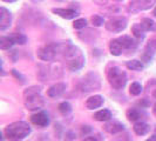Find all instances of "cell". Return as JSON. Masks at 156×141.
<instances>
[{
  "label": "cell",
  "instance_id": "cell-1",
  "mask_svg": "<svg viewBox=\"0 0 156 141\" xmlns=\"http://www.w3.org/2000/svg\"><path fill=\"white\" fill-rule=\"evenodd\" d=\"M31 126L25 121L12 122L5 128L4 134L8 141H21L31 134Z\"/></svg>",
  "mask_w": 156,
  "mask_h": 141
},
{
  "label": "cell",
  "instance_id": "cell-2",
  "mask_svg": "<svg viewBox=\"0 0 156 141\" xmlns=\"http://www.w3.org/2000/svg\"><path fill=\"white\" fill-rule=\"evenodd\" d=\"M65 58H66V61H67V67L73 72L81 70L85 66V63H86V59L82 54V52L80 51V48L73 46V45H69L66 48Z\"/></svg>",
  "mask_w": 156,
  "mask_h": 141
},
{
  "label": "cell",
  "instance_id": "cell-3",
  "mask_svg": "<svg viewBox=\"0 0 156 141\" xmlns=\"http://www.w3.org/2000/svg\"><path fill=\"white\" fill-rule=\"evenodd\" d=\"M25 106L28 110H38L45 106V99L39 87H30L23 92Z\"/></svg>",
  "mask_w": 156,
  "mask_h": 141
},
{
  "label": "cell",
  "instance_id": "cell-4",
  "mask_svg": "<svg viewBox=\"0 0 156 141\" xmlns=\"http://www.w3.org/2000/svg\"><path fill=\"white\" fill-rule=\"evenodd\" d=\"M107 78H108L110 86L115 89H121L127 84V74L125 70L119 66H114L108 70Z\"/></svg>",
  "mask_w": 156,
  "mask_h": 141
},
{
  "label": "cell",
  "instance_id": "cell-5",
  "mask_svg": "<svg viewBox=\"0 0 156 141\" xmlns=\"http://www.w3.org/2000/svg\"><path fill=\"white\" fill-rule=\"evenodd\" d=\"M100 87H101V81L96 73H88L79 84L80 91L83 93H90L94 91H98L100 89Z\"/></svg>",
  "mask_w": 156,
  "mask_h": 141
},
{
  "label": "cell",
  "instance_id": "cell-6",
  "mask_svg": "<svg viewBox=\"0 0 156 141\" xmlns=\"http://www.w3.org/2000/svg\"><path fill=\"white\" fill-rule=\"evenodd\" d=\"M156 0H130L128 4V11L132 13H139L141 11H147L155 5Z\"/></svg>",
  "mask_w": 156,
  "mask_h": 141
},
{
  "label": "cell",
  "instance_id": "cell-7",
  "mask_svg": "<svg viewBox=\"0 0 156 141\" xmlns=\"http://www.w3.org/2000/svg\"><path fill=\"white\" fill-rule=\"evenodd\" d=\"M56 51H58V46L54 44L41 47L38 49V58L44 61H52L56 56V53H58Z\"/></svg>",
  "mask_w": 156,
  "mask_h": 141
},
{
  "label": "cell",
  "instance_id": "cell-8",
  "mask_svg": "<svg viewBox=\"0 0 156 141\" xmlns=\"http://www.w3.org/2000/svg\"><path fill=\"white\" fill-rule=\"evenodd\" d=\"M127 27V19L123 16H116L110 19L108 23L106 24L107 31L113 32V33H120Z\"/></svg>",
  "mask_w": 156,
  "mask_h": 141
},
{
  "label": "cell",
  "instance_id": "cell-9",
  "mask_svg": "<svg viewBox=\"0 0 156 141\" xmlns=\"http://www.w3.org/2000/svg\"><path fill=\"white\" fill-rule=\"evenodd\" d=\"M31 121L33 125L41 127V128L49 125V118L46 112H38V113L33 114L31 117Z\"/></svg>",
  "mask_w": 156,
  "mask_h": 141
},
{
  "label": "cell",
  "instance_id": "cell-10",
  "mask_svg": "<svg viewBox=\"0 0 156 141\" xmlns=\"http://www.w3.org/2000/svg\"><path fill=\"white\" fill-rule=\"evenodd\" d=\"M12 23V14L7 8L1 7L0 8V30L5 31L11 26Z\"/></svg>",
  "mask_w": 156,
  "mask_h": 141
},
{
  "label": "cell",
  "instance_id": "cell-11",
  "mask_svg": "<svg viewBox=\"0 0 156 141\" xmlns=\"http://www.w3.org/2000/svg\"><path fill=\"white\" fill-rule=\"evenodd\" d=\"M66 91V85L63 82H56L53 86H51L47 91V95L49 98H59Z\"/></svg>",
  "mask_w": 156,
  "mask_h": 141
},
{
  "label": "cell",
  "instance_id": "cell-12",
  "mask_svg": "<svg viewBox=\"0 0 156 141\" xmlns=\"http://www.w3.org/2000/svg\"><path fill=\"white\" fill-rule=\"evenodd\" d=\"M52 12L63 19H67V20L74 19L75 16H78V11L72 9V8H53Z\"/></svg>",
  "mask_w": 156,
  "mask_h": 141
},
{
  "label": "cell",
  "instance_id": "cell-13",
  "mask_svg": "<svg viewBox=\"0 0 156 141\" xmlns=\"http://www.w3.org/2000/svg\"><path fill=\"white\" fill-rule=\"evenodd\" d=\"M155 52H156V39H151L148 44H147V46L144 48V52H143V54H142L143 60H146L147 63H149V61L153 59Z\"/></svg>",
  "mask_w": 156,
  "mask_h": 141
},
{
  "label": "cell",
  "instance_id": "cell-14",
  "mask_svg": "<svg viewBox=\"0 0 156 141\" xmlns=\"http://www.w3.org/2000/svg\"><path fill=\"white\" fill-rule=\"evenodd\" d=\"M103 105V96L101 95H93L88 98L86 101V107L88 110H96Z\"/></svg>",
  "mask_w": 156,
  "mask_h": 141
},
{
  "label": "cell",
  "instance_id": "cell-15",
  "mask_svg": "<svg viewBox=\"0 0 156 141\" xmlns=\"http://www.w3.org/2000/svg\"><path fill=\"white\" fill-rule=\"evenodd\" d=\"M119 41L121 42L123 49H132V51H134L137 47V41L133 39L132 37H129V35H122L121 38H119Z\"/></svg>",
  "mask_w": 156,
  "mask_h": 141
},
{
  "label": "cell",
  "instance_id": "cell-16",
  "mask_svg": "<svg viewBox=\"0 0 156 141\" xmlns=\"http://www.w3.org/2000/svg\"><path fill=\"white\" fill-rule=\"evenodd\" d=\"M123 127L125 126L122 125V124H120L117 121H114V122L107 124V125L105 126V129H106V132H108L109 134H117L123 131Z\"/></svg>",
  "mask_w": 156,
  "mask_h": 141
},
{
  "label": "cell",
  "instance_id": "cell-17",
  "mask_svg": "<svg viewBox=\"0 0 156 141\" xmlns=\"http://www.w3.org/2000/svg\"><path fill=\"white\" fill-rule=\"evenodd\" d=\"M109 51L110 53L113 55H121L122 54V51H123V47L121 45V42L119 41V39H115V40H112L109 44Z\"/></svg>",
  "mask_w": 156,
  "mask_h": 141
},
{
  "label": "cell",
  "instance_id": "cell-18",
  "mask_svg": "<svg viewBox=\"0 0 156 141\" xmlns=\"http://www.w3.org/2000/svg\"><path fill=\"white\" fill-rule=\"evenodd\" d=\"M149 131H150V126L146 122L140 121V122H136L134 125V132L137 135H146L149 133Z\"/></svg>",
  "mask_w": 156,
  "mask_h": 141
},
{
  "label": "cell",
  "instance_id": "cell-19",
  "mask_svg": "<svg viewBox=\"0 0 156 141\" xmlns=\"http://www.w3.org/2000/svg\"><path fill=\"white\" fill-rule=\"evenodd\" d=\"M94 119L96 121H101V122H105V121H109L112 119V112L109 110H101L99 112H96L94 114Z\"/></svg>",
  "mask_w": 156,
  "mask_h": 141
},
{
  "label": "cell",
  "instance_id": "cell-20",
  "mask_svg": "<svg viewBox=\"0 0 156 141\" xmlns=\"http://www.w3.org/2000/svg\"><path fill=\"white\" fill-rule=\"evenodd\" d=\"M146 94L151 100H156V80H150L146 86Z\"/></svg>",
  "mask_w": 156,
  "mask_h": 141
},
{
  "label": "cell",
  "instance_id": "cell-21",
  "mask_svg": "<svg viewBox=\"0 0 156 141\" xmlns=\"http://www.w3.org/2000/svg\"><path fill=\"white\" fill-rule=\"evenodd\" d=\"M141 26L143 27V30H144L146 32H149V31L156 32V23L155 21H153L151 19H149V18H144V19H142V21H141Z\"/></svg>",
  "mask_w": 156,
  "mask_h": 141
},
{
  "label": "cell",
  "instance_id": "cell-22",
  "mask_svg": "<svg viewBox=\"0 0 156 141\" xmlns=\"http://www.w3.org/2000/svg\"><path fill=\"white\" fill-rule=\"evenodd\" d=\"M144 32L146 31L143 30L141 24H136V25H134L133 27H132V33L134 34V37L139 40H142L144 38Z\"/></svg>",
  "mask_w": 156,
  "mask_h": 141
},
{
  "label": "cell",
  "instance_id": "cell-23",
  "mask_svg": "<svg viewBox=\"0 0 156 141\" xmlns=\"http://www.w3.org/2000/svg\"><path fill=\"white\" fill-rule=\"evenodd\" d=\"M13 44H16L12 37H1L0 38V48L6 51V49H9L11 47L13 46Z\"/></svg>",
  "mask_w": 156,
  "mask_h": 141
},
{
  "label": "cell",
  "instance_id": "cell-24",
  "mask_svg": "<svg viewBox=\"0 0 156 141\" xmlns=\"http://www.w3.org/2000/svg\"><path fill=\"white\" fill-rule=\"evenodd\" d=\"M127 118H128L129 121L135 122V121L141 119V112L136 108H130V110H127Z\"/></svg>",
  "mask_w": 156,
  "mask_h": 141
},
{
  "label": "cell",
  "instance_id": "cell-25",
  "mask_svg": "<svg viewBox=\"0 0 156 141\" xmlns=\"http://www.w3.org/2000/svg\"><path fill=\"white\" fill-rule=\"evenodd\" d=\"M126 66H127V68H129V70H143V63H141L140 60H136V59L130 60V61H127Z\"/></svg>",
  "mask_w": 156,
  "mask_h": 141
},
{
  "label": "cell",
  "instance_id": "cell-26",
  "mask_svg": "<svg viewBox=\"0 0 156 141\" xmlns=\"http://www.w3.org/2000/svg\"><path fill=\"white\" fill-rule=\"evenodd\" d=\"M59 112L62 114V115H68L70 112H72V105L68 101H63L59 105Z\"/></svg>",
  "mask_w": 156,
  "mask_h": 141
},
{
  "label": "cell",
  "instance_id": "cell-27",
  "mask_svg": "<svg viewBox=\"0 0 156 141\" xmlns=\"http://www.w3.org/2000/svg\"><path fill=\"white\" fill-rule=\"evenodd\" d=\"M142 91H143V88H142V85L140 82H133L129 87V92L132 95H140L142 93Z\"/></svg>",
  "mask_w": 156,
  "mask_h": 141
},
{
  "label": "cell",
  "instance_id": "cell-28",
  "mask_svg": "<svg viewBox=\"0 0 156 141\" xmlns=\"http://www.w3.org/2000/svg\"><path fill=\"white\" fill-rule=\"evenodd\" d=\"M12 39H13V41H14L16 44H19V45H23V44H26V41H27L26 35H23L21 33H16V34H13V35H12Z\"/></svg>",
  "mask_w": 156,
  "mask_h": 141
},
{
  "label": "cell",
  "instance_id": "cell-29",
  "mask_svg": "<svg viewBox=\"0 0 156 141\" xmlns=\"http://www.w3.org/2000/svg\"><path fill=\"white\" fill-rule=\"evenodd\" d=\"M90 21H92V24H93L95 27H99V26H102V25L105 24V19H103L101 16L94 14V16L90 18Z\"/></svg>",
  "mask_w": 156,
  "mask_h": 141
},
{
  "label": "cell",
  "instance_id": "cell-30",
  "mask_svg": "<svg viewBox=\"0 0 156 141\" xmlns=\"http://www.w3.org/2000/svg\"><path fill=\"white\" fill-rule=\"evenodd\" d=\"M87 26V20L81 18V19H76L74 23H73V27L75 30H81V28H85Z\"/></svg>",
  "mask_w": 156,
  "mask_h": 141
},
{
  "label": "cell",
  "instance_id": "cell-31",
  "mask_svg": "<svg viewBox=\"0 0 156 141\" xmlns=\"http://www.w3.org/2000/svg\"><path fill=\"white\" fill-rule=\"evenodd\" d=\"M74 140H75V134L73 133V132H68V133L66 134L65 141H74Z\"/></svg>",
  "mask_w": 156,
  "mask_h": 141
},
{
  "label": "cell",
  "instance_id": "cell-32",
  "mask_svg": "<svg viewBox=\"0 0 156 141\" xmlns=\"http://www.w3.org/2000/svg\"><path fill=\"white\" fill-rule=\"evenodd\" d=\"M94 2L96 4V5H99V6H103V5H107V2H108V0H93Z\"/></svg>",
  "mask_w": 156,
  "mask_h": 141
},
{
  "label": "cell",
  "instance_id": "cell-33",
  "mask_svg": "<svg viewBox=\"0 0 156 141\" xmlns=\"http://www.w3.org/2000/svg\"><path fill=\"white\" fill-rule=\"evenodd\" d=\"M12 74H13V75H14L16 79H21V80L23 81V78L21 77V74H20V73H18L16 70H12ZM23 82H25V81H23Z\"/></svg>",
  "mask_w": 156,
  "mask_h": 141
},
{
  "label": "cell",
  "instance_id": "cell-34",
  "mask_svg": "<svg viewBox=\"0 0 156 141\" xmlns=\"http://www.w3.org/2000/svg\"><path fill=\"white\" fill-rule=\"evenodd\" d=\"M88 132H90V127L89 126H83V128H82V134H86Z\"/></svg>",
  "mask_w": 156,
  "mask_h": 141
},
{
  "label": "cell",
  "instance_id": "cell-35",
  "mask_svg": "<svg viewBox=\"0 0 156 141\" xmlns=\"http://www.w3.org/2000/svg\"><path fill=\"white\" fill-rule=\"evenodd\" d=\"M83 141H99L96 138H94V136H88V138H86Z\"/></svg>",
  "mask_w": 156,
  "mask_h": 141
},
{
  "label": "cell",
  "instance_id": "cell-36",
  "mask_svg": "<svg viewBox=\"0 0 156 141\" xmlns=\"http://www.w3.org/2000/svg\"><path fill=\"white\" fill-rule=\"evenodd\" d=\"M147 141H156V135H153V136H150Z\"/></svg>",
  "mask_w": 156,
  "mask_h": 141
},
{
  "label": "cell",
  "instance_id": "cell-37",
  "mask_svg": "<svg viewBox=\"0 0 156 141\" xmlns=\"http://www.w3.org/2000/svg\"><path fill=\"white\" fill-rule=\"evenodd\" d=\"M2 1H5V2H14L16 0H2Z\"/></svg>",
  "mask_w": 156,
  "mask_h": 141
},
{
  "label": "cell",
  "instance_id": "cell-38",
  "mask_svg": "<svg viewBox=\"0 0 156 141\" xmlns=\"http://www.w3.org/2000/svg\"><path fill=\"white\" fill-rule=\"evenodd\" d=\"M153 113H154V114L156 115V103L154 105V108H153Z\"/></svg>",
  "mask_w": 156,
  "mask_h": 141
},
{
  "label": "cell",
  "instance_id": "cell-39",
  "mask_svg": "<svg viewBox=\"0 0 156 141\" xmlns=\"http://www.w3.org/2000/svg\"><path fill=\"white\" fill-rule=\"evenodd\" d=\"M153 14H154V16H156V7L154 8V11H153Z\"/></svg>",
  "mask_w": 156,
  "mask_h": 141
},
{
  "label": "cell",
  "instance_id": "cell-40",
  "mask_svg": "<svg viewBox=\"0 0 156 141\" xmlns=\"http://www.w3.org/2000/svg\"><path fill=\"white\" fill-rule=\"evenodd\" d=\"M115 1H122V0H115Z\"/></svg>",
  "mask_w": 156,
  "mask_h": 141
},
{
  "label": "cell",
  "instance_id": "cell-41",
  "mask_svg": "<svg viewBox=\"0 0 156 141\" xmlns=\"http://www.w3.org/2000/svg\"><path fill=\"white\" fill-rule=\"evenodd\" d=\"M154 135H156V131H155V134H154Z\"/></svg>",
  "mask_w": 156,
  "mask_h": 141
},
{
  "label": "cell",
  "instance_id": "cell-42",
  "mask_svg": "<svg viewBox=\"0 0 156 141\" xmlns=\"http://www.w3.org/2000/svg\"><path fill=\"white\" fill-rule=\"evenodd\" d=\"M35 1H37V0H35ZM38 1H39V0H38Z\"/></svg>",
  "mask_w": 156,
  "mask_h": 141
}]
</instances>
